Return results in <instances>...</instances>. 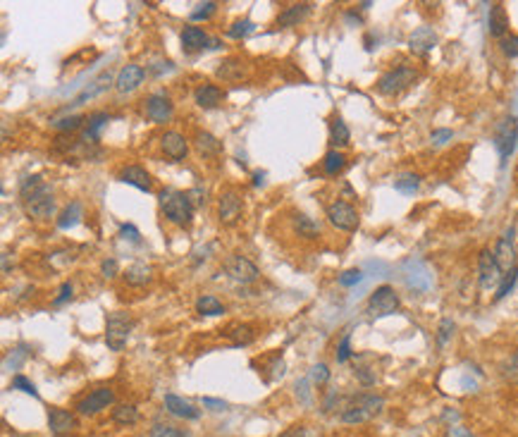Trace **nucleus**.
I'll list each match as a JSON object with an SVG mask.
<instances>
[{
    "mask_svg": "<svg viewBox=\"0 0 518 437\" xmlns=\"http://www.w3.org/2000/svg\"><path fill=\"white\" fill-rule=\"evenodd\" d=\"M418 187H421V174L416 172H401L394 179V189H399L401 194H413Z\"/></svg>",
    "mask_w": 518,
    "mask_h": 437,
    "instance_id": "obj_34",
    "label": "nucleus"
},
{
    "mask_svg": "<svg viewBox=\"0 0 518 437\" xmlns=\"http://www.w3.org/2000/svg\"><path fill=\"white\" fill-rule=\"evenodd\" d=\"M48 425H51L53 435L63 437V435H70L72 430L76 428V418L72 411H65V409H51L48 411Z\"/></svg>",
    "mask_w": 518,
    "mask_h": 437,
    "instance_id": "obj_17",
    "label": "nucleus"
},
{
    "mask_svg": "<svg viewBox=\"0 0 518 437\" xmlns=\"http://www.w3.org/2000/svg\"><path fill=\"white\" fill-rule=\"evenodd\" d=\"M19 437H22V435H19Z\"/></svg>",
    "mask_w": 518,
    "mask_h": 437,
    "instance_id": "obj_58",
    "label": "nucleus"
},
{
    "mask_svg": "<svg viewBox=\"0 0 518 437\" xmlns=\"http://www.w3.org/2000/svg\"><path fill=\"white\" fill-rule=\"evenodd\" d=\"M161 146H163L165 156L175 163L184 160L186 153H189V144H186V139L179 132H165L163 139H161Z\"/></svg>",
    "mask_w": 518,
    "mask_h": 437,
    "instance_id": "obj_16",
    "label": "nucleus"
},
{
    "mask_svg": "<svg viewBox=\"0 0 518 437\" xmlns=\"http://www.w3.org/2000/svg\"><path fill=\"white\" fill-rule=\"evenodd\" d=\"M179 435H181V430L172 428V425L158 423V425H153V430H151V435H148V437H179Z\"/></svg>",
    "mask_w": 518,
    "mask_h": 437,
    "instance_id": "obj_47",
    "label": "nucleus"
},
{
    "mask_svg": "<svg viewBox=\"0 0 518 437\" xmlns=\"http://www.w3.org/2000/svg\"><path fill=\"white\" fill-rule=\"evenodd\" d=\"M227 335L232 337L234 344H249V342H253V332H251L249 325H232V327H229Z\"/></svg>",
    "mask_w": 518,
    "mask_h": 437,
    "instance_id": "obj_39",
    "label": "nucleus"
},
{
    "mask_svg": "<svg viewBox=\"0 0 518 437\" xmlns=\"http://www.w3.org/2000/svg\"><path fill=\"white\" fill-rule=\"evenodd\" d=\"M253 29H256V26H253V22H251V19H241V22H236L232 29L227 31V36H232V38H244V36H249Z\"/></svg>",
    "mask_w": 518,
    "mask_h": 437,
    "instance_id": "obj_43",
    "label": "nucleus"
},
{
    "mask_svg": "<svg viewBox=\"0 0 518 437\" xmlns=\"http://www.w3.org/2000/svg\"><path fill=\"white\" fill-rule=\"evenodd\" d=\"M416 79H418V69L394 67L378 79V91L382 96H399L401 91H406L411 84H416Z\"/></svg>",
    "mask_w": 518,
    "mask_h": 437,
    "instance_id": "obj_5",
    "label": "nucleus"
},
{
    "mask_svg": "<svg viewBox=\"0 0 518 437\" xmlns=\"http://www.w3.org/2000/svg\"><path fill=\"white\" fill-rule=\"evenodd\" d=\"M101 270H103V277H108V280H110V277H115V275H118V261L106 258L101 263Z\"/></svg>",
    "mask_w": 518,
    "mask_h": 437,
    "instance_id": "obj_50",
    "label": "nucleus"
},
{
    "mask_svg": "<svg viewBox=\"0 0 518 437\" xmlns=\"http://www.w3.org/2000/svg\"><path fill=\"white\" fill-rule=\"evenodd\" d=\"M165 409H168V411L172 413V416H177V418H189V420L198 418V409L194 406V404L184 402L177 395H168V397H165Z\"/></svg>",
    "mask_w": 518,
    "mask_h": 437,
    "instance_id": "obj_25",
    "label": "nucleus"
},
{
    "mask_svg": "<svg viewBox=\"0 0 518 437\" xmlns=\"http://www.w3.org/2000/svg\"><path fill=\"white\" fill-rule=\"evenodd\" d=\"M499 277H501V270H499L497 261H494V251L483 249L480 256H478V280H480V287L483 289L494 287L499 282Z\"/></svg>",
    "mask_w": 518,
    "mask_h": 437,
    "instance_id": "obj_11",
    "label": "nucleus"
},
{
    "mask_svg": "<svg viewBox=\"0 0 518 437\" xmlns=\"http://www.w3.org/2000/svg\"><path fill=\"white\" fill-rule=\"evenodd\" d=\"M516 141H518V119L516 117L499 119L497 127H494V149L499 151L501 165H506L509 156L514 153Z\"/></svg>",
    "mask_w": 518,
    "mask_h": 437,
    "instance_id": "obj_6",
    "label": "nucleus"
},
{
    "mask_svg": "<svg viewBox=\"0 0 518 437\" xmlns=\"http://www.w3.org/2000/svg\"><path fill=\"white\" fill-rule=\"evenodd\" d=\"M194 98H196L198 108H203V110H211V108H218L220 103H222L225 94H222V89H220V86H215V84H201L196 89Z\"/></svg>",
    "mask_w": 518,
    "mask_h": 437,
    "instance_id": "obj_23",
    "label": "nucleus"
},
{
    "mask_svg": "<svg viewBox=\"0 0 518 437\" xmlns=\"http://www.w3.org/2000/svg\"><path fill=\"white\" fill-rule=\"evenodd\" d=\"M487 29H489V34H492L494 38H499V41L506 34H509V15H506V8L501 3H497V5H492V8H489Z\"/></svg>",
    "mask_w": 518,
    "mask_h": 437,
    "instance_id": "obj_18",
    "label": "nucleus"
},
{
    "mask_svg": "<svg viewBox=\"0 0 518 437\" xmlns=\"http://www.w3.org/2000/svg\"><path fill=\"white\" fill-rule=\"evenodd\" d=\"M327 220H330V225L341 229V232H354L358 227V222H361V217H358V211L351 204H346V201H334V204L327 206Z\"/></svg>",
    "mask_w": 518,
    "mask_h": 437,
    "instance_id": "obj_8",
    "label": "nucleus"
},
{
    "mask_svg": "<svg viewBox=\"0 0 518 437\" xmlns=\"http://www.w3.org/2000/svg\"><path fill=\"white\" fill-rule=\"evenodd\" d=\"M196 311L201 315H222L225 306L220 304L213 294H203V297H198V302H196Z\"/></svg>",
    "mask_w": 518,
    "mask_h": 437,
    "instance_id": "obj_32",
    "label": "nucleus"
},
{
    "mask_svg": "<svg viewBox=\"0 0 518 437\" xmlns=\"http://www.w3.org/2000/svg\"><path fill=\"white\" fill-rule=\"evenodd\" d=\"M113 402H115V392L110 387H98V390L89 392V397H84V399L76 404V411L81 416H96V413L108 409Z\"/></svg>",
    "mask_w": 518,
    "mask_h": 437,
    "instance_id": "obj_10",
    "label": "nucleus"
},
{
    "mask_svg": "<svg viewBox=\"0 0 518 437\" xmlns=\"http://www.w3.org/2000/svg\"><path fill=\"white\" fill-rule=\"evenodd\" d=\"M108 122H110V115L108 113H93V115H89V127H86L81 144H86V146L96 144V141L101 139V132H103V127H106Z\"/></svg>",
    "mask_w": 518,
    "mask_h": 437,
    "instance_id": "obj_26",
    "label": "nucleus"
},
{
    "mask_svg": "<svg viewBox=\"0 0 518 437\" xmlns=\"http://www.w3.org/2000/svg\"><path fill=\"white\" fill-rule=\"evenodd\" d=\"M143 76H146V69L141 65H124L118 72V76H115V89L120 94H131V91L139 89L143 84Z\"/></svg>",
    "mask_w": 518,
    "mask_h": 437,
    "instance_id": "obj_15",
    "label": "nucleus"
},
{
    "mask_svg": "<svg viewBox=\"0 0 518 437\" xmlns=\"http://www.w3.org/2000/svg\"><path fill=\"white\" fill-rule=\"evenodd\" d=\"M120 234H122L124 239H129V242H139V239H141L139 229H136L134 225H122V227H120Z\"/></svg>",
    "mask_w": 518,
    "mask_h": 437,
    "instance_id": "obj_52",
    "label": "nucleus"
},
{
    "mask_svg": "<svg viewBox=\"0 0 518 437\" xmlns=\"http://www.w3.org/2000/svg\"><path fill=\"white\" fill-rule=\"evenodd\" d=\"M516 280H518V267H514L511 272H506V275H501V282H499V287H497V294H494V299H504L506 294L514 289V285H516Z\"/></svg>",
    "mask_w": 518,
    "mask_h": 437,
    "instance_id": "obj_36",
    "label": "nucleus"
},
{
    "mask_svg": "<svg viewBox=\"0 0 518 437\" xmlns=\"http://www.w3.org/2000/svg\"><path fill=\"white\" fill-rule=\"evenodd\" d=\"M151 277H153V270H151V265H146V263H134L131 267H127V272H124L127 285H131V287L148 285Z\"/></svg>",
    "mask_w": 518,
    "mask_h": 437,
    "instance_id": "obj_27",
    "label": "nucleus"
},
{
    "mask_svg": "<svg viewBox=\"0 0 518 437\" xmlns=\"http://www.w3.org/2000/svg\"><path fill=\"white\" fill-rule=\"evenodd\" d=\"M382 406H385L382 397L358 395L356 399L341 411V420H344V423H366V420H371L373 416H378V413L382 411Z\"/></svg>",
    "mask_w": 518,
    "mask_h": 437,
    "instance_id": "obj_3",
    "label": "nucleus"
},
{
    "mask_svg": "<svg viewBox=\"0 0 518 437\" xmlns=\"http://www.w3.org/2000/svg\"><path fill=\"white\" fill-rule=\"evenodd\" d=\"M120 179L129 187H136L141 191H151V174L143 170L141 165H127L122 172H120Z\"/></svg>",
    "mask_w": 518,
    "mask_h": 437,
    "instance_id": "obj_24",
    "label": "nucleus"
},
{
    "mask_svg": "<svg viewBox=\"0 0 518 437\" xmlns=\"http://www.w3.org/2000/svg\"><path fill=\"white\" fill-rule=\"evenodd\" d=\"M363 280V272L358 270V267H351V270H344L339 275V285L341 287H354V285H358V282Z\"/></svg>",
    "mask_w": 518,
    "mask_h": 437,
    "instance_id": "obj_45",
    "label": "nucleus"
},
{
    "mask_svg": "<svg viewBox=\"0 0 518 437\" xmlns=\"http://www.w3.org/2000/svg\"><path fill=\"white\" fill-rule=\"evenodd\" d=\"M311 380L316 382V385H325V382L330 380V368L325 363H316L311 368Z\"/></svg>",
    "mask_w": 518,
    "mask_h": 437,
    "instance_id": "obj_46",
    "label": "nucleus"
},
{
    "mask_svg": "<svg viewBox=\"0 0 518 437\" xmlns=\"http://www.w3.org/2000/svg\"><path fill=\"white\" fill-rule=\"evenodd\" d=\"M451 136H454L451 129H435V132L430 134V141H432V146H444L447 141H451Z\"/></svg>",
    "mask_w": 518,
    "mask_h": 437,
    "instance_id": "obj_48",
    "label": "nucleus"
},
{
    "mask_svg": "<svg viewBox=\"0 0 518 437\" xmlns=\"http://www.w3.org/2000/svg\"><path fill=\"white\" fill-rule=\"evenodd\" d=\"M131 330H134V320H131L129 315L122 313V311L110 313L108 323H106V344L110 352H122Z\"/></svg>",
    "mask_w": 518,
    "mask_h": 437,
    "instance_id": "obj_4",
    "label": "nucleus"
},
{
    "mask_svg": "<svg viewBox=\"0 0 518 437\" xmlns=\"http://www.w3.org/2000/svg\"><path fill=\"white\" fill-rule=\"evenodd\" d=\"M113 84H115V81H113V74H110V72H101V74L96 76V79L91 81L89 86H86L84 91H81L79 96L74 98V103H72V106H81V103H86V101H91V98L101 96L103 91H108Z\"/></svg>",
    "mask_w": 518,
    "mask_h": 437,
    "instance_id": "obj_22",
    "label": "nucleus"
},
{
    "mask_svg": "<svg viewBox=\"0 0 518 437\" xmlns=\"http://www.w3.org/2000/svg\"><path fill=\"white\" fill-rule=\"evenodd\" d=\"M218 215L222 225H234L236 220L241 217V199L236 196V191L227 189L220 194L218 201Z\"/></svg>",
    "mask_w": 518,
    "mask_h": 437,
    "instance_id": "obj_14",
    "label": "nucleus"
},
{
    "mask_svg": "<svg viewBox=\"0 0 518 437\" xmlns=\"http://www.w3.org/2000/svg\"><path fill=\"white\" fill-rule=\"evenodd\" d=\"M454 320L451 318H444L442 323H439V330H437V344L439 347H444V344L449 342V337L454 335Z\"/></svg>",
    "mask_w": 518,
    "mask_h": 437,
    "instance_id": "obj_44",
    "label": "nucleus"
},
{
    "mask_svg": "<svg viewBox=\"0 0 518 437\" xmlns=\"http://www.w3.org/2000/svg\"><path fill=\"white\" fill-rule=\"evenodd\" d=\"M494 261H497L499 270L504 272V275L514 270V267H518L516 265L518 256H516V247H514V229H509V232L497 242V247H494Z\"/></svg>",
    "mask_w": 518,
    "mask_h": 437,
    "instance_id": "obj_12",
    "label": "nucleus"
},
{
    "mask_svg": "<svg viewBox=\"0 0 518 437\" xmlns=\"http://www.w3.org/2000/svg\"><path fill=\"white\" fill-rule=\"evenodd\" d=\"M81 124H84V117H81V115H70V117H65V119H55L53 127L58 129V132H74Z\"/></svg>",
    "mask_w": 518,
    "mask_h": 437,
    "instance_id": "obj_37",
    "label": "nucleus"
},
{
    "mask_svg": "<svg viewBox=\"0 0 518 437\" xmlns=\"http://www.w3.org/2000/svg\"><path fill=\"white\" fill-rule=\"evenodd\" d=\"M323 167H325V172H327V174H339L346 167V156L341 151H337V149L327 151V153H325Z\"/></svg>",
    "mask_w": 518,
    "mask_h": 437,
    "instance_id": "obj_33",
    "label": "nucleus"
},
{
    "mask_svg": "<svg viewBox=\"0 0 518 437\" xmlns=\"http://www.w3.org/2000/svg\"><path fill=\"white\" fill-rule=\"evenodd\" d=\"M222 267L234 282H241V285H251L258 280V267L246 256H229Z\"/></svg>",
    "mask_w": 518,
    "mask_h": 437,
    "instance_id": "obj_9",
    "label": "nucleus"
},
{
    "mask_svg": "<svg viewBox=\"0 0 518 437\" xmlns=\"http://www.w3.org/2000/svg\"><path fill=\"white\" fill-rule=\"evenodd\" d=\"M218 76H222V79H236V76H241V60H225L222 67L218 69Z\"/></svg>",
    "mask_w": 518,
    "mask_h": 437,
    "instance_id": "obj_38",
    "label": "nucleus"
},
{
    "mask_svg": "<svg viewBox=\"0 0 518 437\" xmlns=\"http://www.w3.org/2000/svg\"><path fill=\"white\" fill-rule=\"evenodd\" d=\"M146 115H148V119H153L156 124H165L172 119L175 108L165 94H151L146 98Z\"/></svg>",
    "mask_w": 518,
    "mask_h": 437,
    "instance_id": "obj_13",
    "label": "nucleus"
},
{
    "mask_svg": "<svg viewBox=\"0 0 518 437\" xmlns=\"http://www.w3.org/2000/svg\"><path fill=\"white\" fill-rule=\"evenodd\" d=\"M349 342H351V337H349V335H344V337H341V342H339V347H337V361H339V363L349 361V356H351V347H349Z\"/></svg>",
    "mask_w": 518,
    "mask_h": 437,
    "instance_id": "obj_49",
    "label": "nucleus"
},
{
    "mask_svg": "<svg viewBox=\"0 0 518 437\" xmlns=\"http://www.w3.org/2000/svg\"><path fill=\"white\" fill-rule=\"evenodd\" d=\"M311 3H296V5H289V8L284 10V13H280L277 17V26L280 29H289V26H299L301 22H304L308 15H311Z\"/></svg>",
    "mask_w": 518,
    "mask_h": 437,
    "instance_id": "obj_19",
    "label": "nucleus"
},
{
    "mask_svg": "<svg viewBox=\"0 0 518 437\" xmlns=\"http://www.w3.org/2000/svg\"><path fill=\"white\" fill-rule=\"evenodd\" d=\"M208 43H211V38H208V34L201 26H184V29H181V48H184L186 53L203 51Z\"/></svg>",
    "mask_w": 518,
    "mask_h": 437,
    "instance_id": "obj_21",
    "label": "nucleus"
},
{
    "mask_svg": "<svg viewBox=\"0 0 518 437\" xmlns=\"http://www.w3.org/2000/svg\"><path fill=\"white\" fill-rule=\"evenodd\" d=\"M81 215H84V208H81V204L79 201H72V204L65 208L63 213H60V217H58V227L60 229H70V227H74L76 222L81 220Z\"/></svg>",
    "mask_w": 518,
    "mask_h": 437,
    "instance_id": "obj_29",
    "label": "nucleus"
},
{
    "mask_svg": "<svg viewBox=\"0 0 518 437\" xmlns=\"http://www.w3.org/2000/svg\"><path fill=\"white\" fill-rule=\"evenodd\" d=\"M499 51L506 58H518V34H509L499 41Z\"/></svg>",
    "mask_w": 518,
    "mask_h": 437,
    "instance_id": "obj_41",
    "label": "nucleus"
},
{
    "mask_svg": "<svg viewBox=\"0 0 518 437\" xmlns=\"http://www.w3.org/2000/svg\"><path fill=\"white\" fill-rule=\"evenodd\" d=\"M263 177H266V172H256V182H253V184H256V187H261V184H263Z\"/></svg>",
    "mask_w": 518,
    "mask_h": 437,
    "instance_id": "obj_57",
    "label": "nucleus"
},
{
    "mask_svg": "<svg viewBox=\"0 0 518 437\" xmlns=\"http://www.w3.org/2000/svg\"><path fill=\"white\" fill-rule=\"evenodd\" d=\"M8 258H10V254L5 251V254H3V270H5V272L10 270V261H8Z\"/></svg>",
    "mask_w": 518,
    "mask_h": 437,
    "instance_id": "obj_56",
    "label": "nucleus"
},
{
    "mask_svg": "<svg viewBox=\"0 0 518 437\" xmlns=\"http://www.w3.org/2000/svg\"><path fill=\"white\" fill-rule=\"evenodd\" d=\"M67 299H72V285H70V282H65V285L60 287V294L53 299V306H63Z\"/></svg>",
    "mask_w": 518,
    "mask_h": 437,
    "instance_id": "obj_51",
    "label": "nucleus"
},
{
    "mask_svg": "<svg viewBox=\"0 0 518 437\" xmlns=\"http://www.w3.org/2000/svg\"><path fill=\"white\" fill-rule=\"evenodd\" d=\"M409 46L413 53H418V56H426L428 51H432L435 46H437V34H435L430 26H418L416 31L411 34L409 38Z\"/></svg>",
    "mask_w": 518,
    "mask_h": 437,
    "instance_id": "obj_20",
    "label": "nucleus"
},
{
    "mask_svg": "<svg viewBox=\"0 0 518 437\" xmlns=\"http://www.w3.org/2000/svg\"><path fill=\"white\" fill-rule=\"evenodd\" d=\"M113 420L118 425H134L139 420V411H136L134 404H120L113 409Z\"/></svg>",
    "mask_w": 518,
    "mask_h": 437,
    "instance_id": "obj_30",
    "label": "nucleus"
},
{
    "mask_svg": "<svg viewBox=\"0 0 518 437\" xmlns=\"http://www.w3.org/2000/svg\"><path fill=\"white\" fill-rule=\"evenodd\" d=\"M215 10H218V3H198L196 10H191V22H201V19H208L215 15Z\"/></svg>",
    "mask_w": 518,
    "mask_h": 437,
    "instance_id": "obj_40",
    "label": "nucleus"
},
{
    "mask_svg": "<svg viewBox=\"0 0 518 437\" xmlns=\"http://www.w3.org/2000/svg\"><path fill=\"white\" fill-rule=\"evenodd\" d=\"M203 406L213 409V411H225V406H227V404H225L222 399H211V397H206V399H203Z\"/></svg>",
    "mask_w": 518,
    "mask_h": 437,
    "instance_id": "obj_55",
    "label": "nucleus"
},
{
    "mask_svg": "<svg viewBox=\"0 0 518 437\" xmlns=\"http://www.w3.org/2000/svg\"><path fill=\"white\" fill-rule=\"evenodd\" d=\"M330 139H332V144L337 146V149H344V146H349L351 132H349V127H346V122L341 117H334L332 124H330Z\"/></svg>",
    "mask_w": 518,
    "mask_h": 437,
    "instance_id": "obj_28",
    "label": "nucleus"
},
{
    "mask_svg": "<svg viewBox=\"0 0 518 437\" xmlns=\"http://www.w3.org/2000/svg\"><path fill=\"white\" fill-rule=\"evenodd\" d=\"M294 227L296 232H299V237H306V239H313L321 234V227H318V222H313L311 217L306 215H296L294 217Z\"/></svg>",
    "mask_w": 518,
    "mask_h": 437,
    "instance_id": "obj_35",
    "label": "nucleus"
},
{
    "mask_svg": "<svg viewBox=\"0 0 518 437\" xmlns=\"http://www.w3.org/2000/svg\"><path fill=\"white\" fill-rule=\"evenodd\" d=\"M399 294L394 292V287L389 285H382L378 287L375 292L371 294V299H368V306L366 311L373 315V318H385V315H392L399 311Z\"/></svg>",
    "mask_w": 518,
    "mask_h": 437,
    "instance_id": "obj_7",
    "label": "nucleus"
},
{
    "mask_svg": "<svg viewBox=\"0 0 518 437\" xmlns=\"http://www.w3.org/2000/svg\"><path fill=\"white\" fill-rule=\"evenodd\" d=\"M13 390H19V392H26V395H31V397H38V390H36V385L31 380H26L24 375H15L13 378Z\"/></svg>",
    "mask_w": 518,
    "mask_h": 437,
    "instance_id": "obj_42",
    "label": "nucleus"
},
{
    "mask_svg": "<svg viewBox=\"0 0 518 437\" xmlns=\"http://www.w3.org/2000/svg\"><path fill=\"white\" fill-rule=\"evenodd\" d=\"M158 201H161V211L163 215L168 217L172 225L186 227L194 220V204H191L189 194L184 191H175V189H163L158 194Z\"/></svg>",
    "mask_w": 518,
    "mask_h": 437,
    "instance_id": "obj_2",
    "label": "nucleus"
},
{
    "mask_svg": "<svg viewBox=\"0 0 518 437\" xmlns=\"http://www.w3.org/2000/svg\"><path fill=\"white\" fill-rule=\"evenodd\" d=\"M447 437H476V435H473L468 428H464V425H449Z\"/></svg>",
    "mask_w": 518,
    "mask_h": 437,
    "instance_id": "obj_53",
    "label": "nucleus"
},
{
    "mask_svg": "<svg viewBox=\"0 0 518 437\" xmlns=\"http://www.w3.org/2000/svg\"><path fill=\"white\" fill-rule=\"evenodd\" d=\"M280 437H308V430L304 425H291V428H286Z\"/></svg>",
    "mask_w": 518,
    "mask_h": 437,
    "instance_id": "obj_54",
    "label": "nucleus"
},
{
    "mask_svg": "<svg viewBox=\"0 0 518 437\" xmlns=\"http://www.w3.org/2000/svg\"><path fill=\"white\" fill-rule=\"evenodd\" d=\"M196 149H198V153H203V156H218V153L222 151V144H220L213 134L198 132L196 134Z\"/></svg>",
    "mask_w": 518,
    "mask_h": 437,
    "instance_id": "obj_31",
    "label": "nucleus"
},
{
    "mask_svg": "<svg viewBox=\"0 0 518 437\" xmlns=\"http://www.w3.org/2000/svg\"><path fill=\"white\" fill-rule=\"evenodd\" d=\"M22 201H24V208L31 217H38V220H46V217H53L55 213V199H53V187L43 182L38 174L29 177L19 189Z\"/></svg>",
    "mask_w": 518,
    "mask_h": 437,
    "instance_id": "obj_1",
    "label": "nucleus"
}]
</instances>
